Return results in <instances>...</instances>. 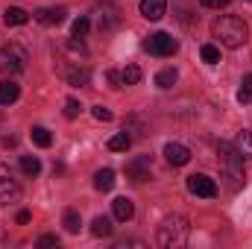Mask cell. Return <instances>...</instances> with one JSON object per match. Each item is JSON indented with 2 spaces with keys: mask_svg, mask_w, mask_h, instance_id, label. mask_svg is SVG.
<instances>
[{
  "mask_svg": "<svg viewBox=\"0 0 252 249\" xmlns=\"http://www.w3.org/2000/svg\"><path fill=\"white\" fill-rule=\"evenodd\" d=\"M211 35L223 44V47H241V44H247V38H250V30H247V24H244V18H238V15H220L214 24H211Z\"/></svg>",
  "mask_w": 252,
  "mask_h": 249,
  "instance_id": "obj_1",
  "label": "cell"
},
{
  "mask_svg": "<svg viewBox=\"0 0 252 249\" xmlns=\"http://www.w3.org/2000/svg\"><path fill=\"white\" fill-rule=\"evenodd\" d=\"M217 164H220V173L232 182V187H241L244 182V156L229 144V141H220L217 144Z\"/></svg>",
  "mask_w": 252,
  "mask_h": 249,
  "instance_id": "obj_2",
  "label": "cell"
},
{
  "mask_svg": "<svg viewBox=\"0 0 252 249\" xmlns=\"http://www.w3.org/2000/svg\"><path fill=\"white\" fill-rule=\"evenodd\" d=\"M188 235H190L188 217L173 214V217H167V220L158 226V247H164V249L185 247V244H188Z\"/></svg>",
  "mask_w": 252,
  "mask_h": 249,
  "instance_id": "obj_3",
  "label": "cell"
},
{
  "mask_svg": "<svg viewBox=\"0 0 252 249\" xmlns=\"http://www.w3.org/2000/svg\"><path fill=\"white\" fill-rule=\"evenodd\" d=\"M27 62H30V56L21 44H6L0 50V70H6V73H21Z\"/></svg>",
  "mask_w": 252,
  "mask_h": 249,
  "instance_id": "obj_4",
  "label": "cell"
},
{
  "mask_svg": "<svg viewBox=\"0 0 252 249\" xmlns=\"http://www.w3.org/2000/svg\"><path fill=\"white\" fill-rule=\"evenodd\" d=\"M144 50H150L153 56H173L179 50V41L170 35V32H156L144 41Z\"/></svg>",
  "mask_w": 252,
  "mask_h": 249,
  "instance_id": "obj_5",
  "label": "cell"
},
{
  "mask_svg": "<svg viewBox=\"0 0 252 249\" xmlns=\"http://www.w3.org/2000/svg\"><path fill=\"white\" fill-rule=\"evenodd\" d=\"M188 190L202 196V199H214L217 196V182L205 173H193V176H188Z\"/></svg>",
  "mask_w": 252,
  "mask_h": 249,
  "instance_id": "obj_6",
  "label": "cell"
},
{
  "mask_svg": "<svg viewBox=\"0 0 252 249\" xmlns=\"http://www.w3.org/2000/svg\"><path fill=\"white\" fill-rule=\"evenodd\" d=\"M18 193H21L18 179L12 176V170H9L6 164H0V202H9V199H15Z\"/></svg>",
  "mask_w": 252,
  "mask_h": 249,
  "instance_id": "obj_7",
  "label": "cell"
},
{
  "mask_svg": "<svg viewBox=\"0 0 252 249\" xmlns=\"http://www.w3.org/2000/svg\"><path fill=\"white\" fill-rule=\"evenodd\" d=\"M118 24H121V12H118V6H112V3H103V6H97V27H100L103 32L115 30Z\"/></svg>",
  "mask_w": 252,
  "mask_h": 249,
  "instance_id": "obj_8",
  "label": "cell"
},
{
  "mask_svg": "<svg viewBox=\"0 0 252 249\" xmlns=\"http://www.w3.org/2000/svg\"><path fill=\"white\" fill-rule=\"evenodd\" d=\"M150 156H138V158H132L129 164H126V176L129 179H135V182H147L150 179Z\"/></svg>",
  "mask_w": 252,
  "mask_h": 249,
  "instance_id": "obj_9",
  "label": "cell"
},
{
  "mask_svg": "<svg viewBox=\"0 0 252 249\" xmlns=\"http://www.w3.org/2000/svg\"><path fill=\"white\" fill-rule=\"evenodd\" d=\"M164 158H167L173 167H182V164H188V161H190V150L185 147V144L170 141V144L164 147Z\"/></svg>",
  "mask_w": 252,
  "mask_h": 249,
  "instance_id": "obj_10",
  "label": "cell"
},
{
  "mask_svg": "<svg viewBox=\"0 0 252 249\" xmlns=\"http://www.w3.org/2000/svg\"><path fill=\"white\" fill-rule=\"evenodd\" d=\"M59 73H62L64 79L70 82V85H88L91 82V70L85 67V64H73V67H59Z\"/></svg>",
  "mask_w": 252,
  "mask_h": 249,
  "instance_id": "obj_11",
  "label": "cell"
},
{
  "mask_svg": "<svg viewBox=\"0 0 252 249\" xmlns=\"http://www.w3.org/2000/svg\"><path fill=\"white\" fill-rule=\"evenodd\" d=\"M112 211H115V220H118V223H129V220L135 217V202H132L129 196H118V199L112 202Z\"/></svg>",
  "mask_w": 252,
  "mask_h": 249,
  "instance_id": "obj_12",
  "label": "cell"
},
{
  "mask_svg": "<svg viewBox=\"0 0 252 249\" xmlns=\"http://www.w3.org/2000/svg\"><path fill=\"white\" fill-rule=\"evenodd\" d=\"M167 12V0H141V15L147 21H161Z\"/></svg>",
  "mask_w": 252,
  "mask_h": 249,
  "instance_id": "obj_13",
  "label": "cell"
},
{
  "mask_svg": "<svg viewBox=\"0 0 252 249\" xmlns=\"http://www.w3.org/2000/svg\"><path fill=\"white\" fill-rule=\"evenodd\" d=\"M64 15H67V12H64L62 6H56V9H38L32 18H35L38 24H62Z\"/></svg>",
  "mask_w": 252,
  "mask_h": 249,
  "instance_id": "obj_14",
  "label": "cell"
},
{
  "mask_svg": "<svg viewBox=\"0 0 252 249\" xmlns=\"http://www.w3.org/2000/svg\"><path fill=\"white\" fill-rule=\"evenodd\" d=\"M3 21H6V27H24V24L30 21V15H27L21 6H6V12H3Z\"/></svg>",
  "mask_w": 252,
  "mask_h": 249,
  "instance_id": "obj_15",
  "label": "cell"
},
{
  "mask_svg": "<svg viewBox=\"0 0 252 249\" xmlns=\"http://www.w3.org/2000/svg\"><path fill=\"white\" fill-rule=\"evenodd\" d=\"M18 97H21V88H18V82H12V79H3V82H0V103H3V106H12Z\"/></svg>",
  "mask_w": 252,
  "mask_h": 249,
  "instance_id": "obj_16",
  "label": "cell"
},
{
  "mask_svg": "<svg viewBox=\"0 0 252 249\" xmlns=\"http://www.w3.org/2000/svg\"><path fill=\"white\" fill-rule=\"evenodd\" d=\"M94 187H97V190H103V193H106V190H112V187H115V170H112V167L97 170V173H94Z\"/></svg>",
  "mask_w": 252,
  "mask_h": 249,
  "instance_id": "obj_17",
  "label": "cell"
},
{
  "mask_svg": "<svg viewBox=\"0 0 252 249\" xmlns=\"http://www.w3.org/2000/svg\"><path fill=\"white\" fill-rule=\"evenodd\" d=\"M30 138H32V144L41 147V150H47V147L53 144V135H50V129H44V126H32Z\"/></svg>",
  "mask_w": 252,
  "mask_h": 249,
  "instance_id": "obj_18",
  "label": "cell"
},
{
  "mask_svg": "<svg viewBox=\"0 0 252 249\" xmlns=\"http://www.w3.org/2000/svg\"><path fill=\"white\" fill-rule=\"evenodd\" d=\"M112 232H115V226H112L109 217H94V223H91V235L94 238H109Z\"/></svg>",
  "mask_w": 252,
  "mask_h": 249,
  "instance_id": "obj_19",
  "label": "cell"
},
{
  "mask_svg": "<svg viewBox=\"0 0 252 249\" xmlns=\"http://www.w3.org/2000/svg\"><path fill=\"white\" fill-rule=\"evenodd\" d=\"M235 150L244 156V158H252V132L250 129H244V132H238V141H235Z\"/></svg>",
  "mask_w": 252,
  "mask_h": 249,
  "instance_id": "obj_20",
  "label": "cell"
},
{
  "mask_svg": "<svg viewBox=\"0 0 252 249\" xmlns=\"http://www.w3.org/2000/svg\"><path fill=\"white\" fill-rule=\"evenodd\" d=\"M129 144H132V135H129V132H118V135H115V138H109V150H112V153H126V150H129Z\"/></svg>",
  "mask_w": 252,
  "mask_h": 249,
  "instance_id": "obj_21",
  "label": "cell"
},
{
  "mask_svg": "<svg viewBox=\"0 0 252 249\" xmlns=\"http://www.w3.org/2000/svg\"><path fill=\"white\" fill-rule=\"evenodd\" d=\"M176 79H179L176 67H164V70L156 73V85H158V88H170V85H176Z\"/></svg>",
  "mask_w": 252,
  "mask_h": 249,
  "instance_id": "obj_22",
  "label": "cell"
},
{
  "mask_svg": "<svg viewBox=\"0 0 252 249\" xmlns=\"http://www.w3.org/2000/svg\"><path fill=\"white\" fill-rule=\"evenodd\" d=\"M62 226H64V232H67V235H76V232H79V226H82V220H79V211L67 208V211H64Z\"/></svg>",
  "mask_w": 252,
  "mask_h": 249,
  "instance_id": "obj_23",
  "label": "cell"
},
{
  "mask_svg": "<svg viewBox=\"0 0 252 249\" xmlns=\"http://www.w3.org/2000/svg\"><path fill=\"white\" fill-rule=\"evenodd\" d=\"M21 170H24L27 176H38V173H41V161H38L35 156H21Z\"/></svg>",
  "mask_w": 252,
  "mask_h": 249,
  "instance_id": "obj_24",
  "label": "cell"
},
{
  "mask_svg": "<svg viewBox=\"0 0 252 249\" xmlns=\"http://www.w3.org/2000/svg\"><path fill=\"white\" fill-rule=\"evenodd\" d=\"M121 76H124V85H138L144 73H141V67H138V64H126L124 70H121Z\"/></svg>",
  "mask_w": 252,
  "mask_h": 249,
  "instance_id": "obj_25",
  "label": "cell"
},
{
  "mask_svg": "<svg viewBox=\"0 0 252 249\" xmlns=\"http://www.w3.org/2000/svg\"><path fill=\"white\" fill-rule=\"evenodd\" d=\"M88 30H91V21H88V18H76V21H73V27H70L73 38H85V35H88Z\"/></svg>",
  "mask_w": 252,
  "mask_h": 249,
  "instance_id": "obj_26",
  "label": "cell"
},
{
  "mask_svg": "<svg viewBox=\"0 0 252 249\" xmlns=\"http://www.w3.org/2000/svg\"><path fill=\"white\" fill-rule=\"evenodd\" d=\"M199 56H202V62H208V64H217V62H220V50H217L214 44H202Z\"/></svg>",
  "mask_w": 252,
  "mask_h": 249,
  "instance_id": "obj_27",
  "label": "cell"
},
{
  "mask_svg": "<svg viewBox=\"0 0 252 249\" xmlns=\"http://www.w3.org/2000/svg\"><path fill=\"white\" fill-rule=\"evenodd\" d=\"M79 112H82V103L73 100V97H67V100H64V118L73 121V118H79Z\"/></svg>",
  "mask_w": 252,
  "mask_h": 249,
  "instance_id": "obj_28",
  "label": "cell"
},
{
  "mask_svg": "<svg viewBox=\"0 0 252 249\" xmlns=\"http://www.w3.org/2000/svg\"><path fill=\"white\" fill-rule=\"evenodd\" d=\"M106 79H109V85L118 91V88H124V76L118 73V70H106Z\"/></svg>",
  "mask_w": 252,
  "mask_h": 249,
  "instance_id": "obj_29",
  "label": "cell"
},
{
  "mask_svg": "<svg viewBox=\"0 0 252 249\" xmlns=\"http://www.w3.org/2000/svg\"><path fill=\"white\" fill-rule=\"evenodd\" d=\"M91 115H94L97 121H112V118H115V115H112V109H106V106H94V109H91Z\"/></svg>",
  "mask_w": 252,
  "mask_h": 249,
  "instance_id": "obj_30",
  "label": "cell"
},
{
  "mask_svg": "<svg viewBox=\"0 0 252 249\" xmlns=\"http://www.w3.org/2000/svg\"><path fill=\"white\" fill-rule=\"evenodd\" d=\"M38 247H59V238L56 235H41L38 238Z\"/></svg>",
  "mask_w": 252,
  "mask_h": 249,
  "instance_id": "obj_31",
  "label": "cell"
},
{
  "mask_svg": "<svg viewBox=\"0 0 252 249\" xmlns=\"http://www.w3.org/2000/svg\"><path fill=\"white\" fill-rule=\"evenodd\" d=\"M199 6H205V9H223V6H229V0H199Z\"/></svg>",
  "mask_w": 252,
  "mask_h": 249,
  "instance_id": "obj_32",
  "label": "cell"
},
{
  "mask_svg": "<svg viewBox=\"0 0 252 249\" xmlns=\"http://www.w3.org/2000/svg\"><path fill=\"white\" fill-rule=\"evenodd\" d=\"M241 91H244V94H252V73L244 76V88H241Z\"/></svg>",
  "mask_w": 252,
  "mask_h": 249,
  "instance_id": "obj_33",
  "label": "cell"
},
{
  "mask_svg": "<svg viewBox=\"0 0 252 249\" xmlns=\"http://www.w3.org/2000/svg\"><path fill=\"white\" fill-rule=\"evenodd\" d=\"M15 220H18L21 226H24V223H30V211H18V217H15Z\"/></svg>",
  "mask_w": 252,
  "mask_h": 249,
  "instance_id": "obj_34",
  "label": "cell"
},
{
  "mask_svg": "<svg viewBox=\"0 0 252 249\" xmlns=\"http://www.w3.org/2000/svg\"><path fill=\"white\" fill-rule=\"evenodd\" d=\"M6 241H9V238H6V232L0 229V247H6Z\"/></svg>",
  "mask_w": 252,
  "mask_h": 249,
  "instance_id": "obj_35",
  "label": "cell"
},
{
  "mask_svg": "<svg viewBox=\"0 0 252 249\" xmlns=\"http://www.w3.org/2000/svg\"><path fill=\"white\" fill-rule=\"evenodd\" d=\"M250 3H252V0H250Z\"/></svg>",
  "mask_w": 252,
  "mask_h": 249,
  "instance_id": "obj_36",
  "label": "cell"
}]
</instances>
